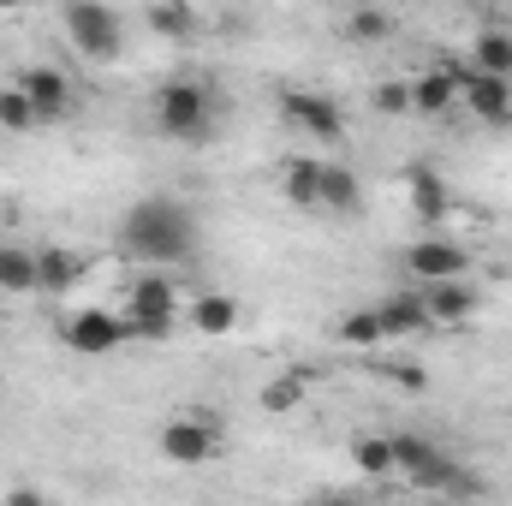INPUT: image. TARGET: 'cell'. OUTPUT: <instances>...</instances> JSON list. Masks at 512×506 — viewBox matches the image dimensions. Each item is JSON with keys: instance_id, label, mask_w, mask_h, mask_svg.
<instances>
[{"instance_id": "e0dca14e", "label": "cell", "mask_w": 512, "mask_h": 506, "mask_svg": "<svg viewBox=\"0 0 512 506\" xmlns=\"http://www.w3.org/2000/svg\"><path fill=\"white\" fill-rule=\"evenodd\" d=\"M36 280H42V292H72L84 280V251H66V245L36 251Z\"/></svg>"}, {"instance_id": "5b68a950", "label": "cell", "mask_w": 512, "mask_h": 506, "mask_svg": "<svg viewBox=\"0 0 512 506\" xmlns=\"http://www.w3.org/2000/svg\"><path fill=\"white\" fill-rule=\"evenodd\" d=\"M179 292H173V274L167 268H155V274H143L137 286H131L126 298V322H131V340H167L173 328H179Z\"/></svg>"}, {"instance_id": "ac0fdd59", "label": "cell", "mask_w": 512, "mask_h": 506, "mask_svg": "<svg viewBox=\"0 0 512 506\" xmlns=\"http://www.w3.org/2000/svg\"><path fill=\"white\" fill-rule=\"evenodd\" d=\"M471 66H477V72H495V78H512V24H489V30H477V42H471Z\"/></svg>"}, {"instance_id": "6da1fadb", "label": "cell", "mask_w": 512, "mask_h": 506, "mask_svg": "<svg viewBox=\"0 0 512 506\" xmlns=\"http://www.w3.org/2000/svg\"><path fill=\"white\" fill-rule=\"evenodd\" d=\"M120 239L149 268H179L197 256V215L179 197H137L120 221Z\"/></svg>"}, {"instance_id": "277c9868", "label": "cell", "mask_w": 512, "mask_h": 506, "mask_svg": "<svg viewBox=\"0 0 512 506\" xmlns=\"http://www.w3.org/2000/svg\"><path fill=\"white\" fill-rule=\"evenodd\" d=\"M155 447H161V459H167V465L197 471V465L221 459V417H215L209 405H185L179 417H167V423H161Z\"/></svg>"}, {"instance_id": "8fae6325", "label": "cell", "mask_w": 512, "mask_h": 506, "mask_svg": "<svg viewBox=\"0 0 512 506\" xmlns=\"http://www.w3.org/2000/svg\"><path fill=\"white\" fill-rule=\"evenodd\" d=\"M405 268H411L417 280H453V274L471 268V251L453 245V239H441V233H429V239L405 245Z\"/></svg>"}, {"instance_id": "2e32d148", "label": "cell", "mask_w": 512, "mask_h": 506, "mask_svg": "<svg viewBox=\"0 0 512 506\" xmlns=\"http://www.w3.org/2000/svg\"><path fill=\"white\" fill-rule=\"evenodd\" d=\"M322 209H328V215H358V209H364V185H358L352 167L322 161Z\"/></svg>"}, {"instance_id": "ba28073f", "label": "cell", "mask_w": 512, "mask_h": 506, "mask_svg": "<svg viewBox=\"0 0 512 506\" xmlns=\"http://www.w3.org/2000/svg\"><path fill=\"white\" fill-rule=\"evenodd\" d=\"M459 102L471 108L477 126H495V131L512 126V78H495V72L465 66V90H459Z\"/></svg>"}, {"instance_id": "4fadbf2b", "label": "cell", "mask_w": 512, "mask_h": 506, "mask_svg": "<svg viewBox=\"0 0 512 506\" xmlns=\"http://www.w3.org/2000/svg\"><path fill=\"white\" fill-rule=\"evenodd\" d=\"M423 304H429V322H471L483 292L465 274H453V280H423Z\"/></svg>"}, {"instance_id": "83f0119b", "label": "cell", "mask_w": 512, "mask_h": 506, "mask_svg": "<svg viewBox=\"0 0 512 506\" xmlns=\"http://www.w3.org/2000/svg\"><path fill=\"white\" fill-rule=\"evenodd\" d=\"M18 6H24V0H0V12H18Z\"/></svg>"}, {"instance_id": "cb8c5ba5", "label": "cell", "mask_w": 512, "mask_h": 506, "mask_svg": "<svg viewBox=\"0 0 512 506\" xmlns=\"http://www.w3.org/2000/svg\"><path fill=\"white\" fill-rule=\"evenodd\" d=\"M149 24H155L161 36H173V42H185V36L197 30V18H191L185 0H155V6H149Z\"/></svg>"}, {"instance_id": "ffe728a7", "label": "cell", "mask_w": 512, "mask_h": 506, "mask_svg": "<svg viewBox=\"0 0 512 506\" xmlns=\"http://www.w3.org/2000/svg\"><path fill=\"white\" fill-rule=\"evenodd\" d=\"M0 131H6V137H30V131H42V114H36V102L24 96L18 78L0 84Z\"/></svg>"}, {"instance_id": "30bf717a", "label": "cell", "mask_w": 512, "mask_h": 506, "mask_svg": "<svg viewBox=\"0 0 512 506\" xmlns=\"http://www.w3.org/2000/svg\"><path fill=\"white\" fill-rule=\"evenodd\" d=\"M18 84H24V96L36 102V114H42V126H54V120H66V114L78 108V96H72V78H66L60 66H24V72H18Z\"/></svg>"}, {"instance_id": "7402d4cb", "label": "cell", "mask_w": 512, "mask_h": 506, "mask_svg": "<svg viewBox=\"0 0 512 506\" xmlns=\"http://www.w3.org/2000/svg\"><path fill=\"white\" fill-rule=\"evenodd\" d=\"M334 340H340V346H382L387 340L382 316H376V310H346V316L334 322Z\"/></svg>"}, {"instance_id": "9c48e42d", "label": "cell", "mask_w": 512, "mask_h": 506, "mask_svg": "<svg viewBox=\"0 0 512 506\" xmlns=\"http://www.w3.org/2000/svg\"><path fill=\"white\" fill-rule=\"evenodd\" d=\"M459 90H465V66H459V60L429 66V72H417V78H411V114L441 120V114H453V108H459Z\"/></svg>"}, {"instance_id": "5bb4252c", "label": "cell", "mask_w": 512, "mask_h": 506, "mask_svg": "<svg viewBox=\"0 0 512 506\" xmlns=\"http://www.w3.org/2000/svg\"><path fill=\"white\" fill-rule=\"evenodd\" d=\"M376 316H382V334H387V340H411V334L435 328V322H429L423 292H393V298H382V304H376Z\"/></svg>"}, {"instance_id": "8992f818", "label": "cell", "mask_w": 512, "mask_h": 506, "mask_svg": "<svg viewBox=\"0 0 512 506\" xmlns=\"http://www.w3.org/2000/svg\"><path fill=\"white\" fill-rule=\"evenodd\" d=\"M60 340H66V352H78V358H114L131 340V322H126V310L90 304V310H78V316L60 322Z\"/></svg>"}, {"instance_id": "603a6c76", "label": "cell", "mask_w": 512, "mask_h": 506, "mask_svg": "<svg viewBox=\"0 0 512 506\" xmlns=\"http://www.w3.org/2000/svg\"><path fill=\"white\" fill-rule=\"evenodd\" d=\"M387 30H393V18H387V12H376V6H358V12L346 18V42H358V48H376V42H387Z\"/></svg>"}, {"instance_id": "44dd1931", "label": "cell", "mask_w": 512, "mask_h": 506, "mask_svg": "<svg viewBox=\"0 0 512 506\" xmlns=\"http://www.w3.org/2000/svg\"><path fill=\"white\" fill-rule=\"evenodd\" d=\"M0 292H42L36 280V251H18V245H0Z\"/></svg>"}, {"instance_id": "7c38bea8", "label": "cell", "mask_w": 512, "mask_h": 506, "mask_svg": "<svg viewBox=\"0 0 512 506\" xmlns=\"http://www.w3.org/2000/svg\"><path fill=\"white\" fill-rule=\"evenodd\" d=\"M405 197H411V215L423 221V227H441L447 215H453V191H447V179L435 173V167H405Z\"/></svg>"}, {"instance_id": "484cf974", "label": "cell", "mask_w": 512, "mask_h": 506, "mask_svg": "<svg viewBox=\"0 0 512 506\" xmlns=\"http://www.w3.org/2000/svg\"><path fill=\"white\" fill-rule=\"evenodd\" d=\"M292 405H304V376H286V381H274V387H262V411H292Z\"/></svg>"}, {"instance_id": "7a4b0ae2", "label": "cell", "mask_w": 512, "mask_h": 506, "mask_svg": "<svg viewBox=\"0 0 512 506\" xmlns=\"http://www.w3.org/2000/svg\"><path fill=\"white\" fill-rule=\"evenodd\" d=\"M155 131H161L167 143H185V149L215 143V131H221V96H215L209 84H197V78L161 84V90H155Z\"/></svg>"}, {"instance_id": "9a60e30c", "label": "cell", "mask_w": 512, "mask_h": 506, "mask_svg": "<svg viewBox=\"0 0 512 506\" xmlns=\"http://www.w3.org/2000/svg\"><path fill=\"white\" fill-rule=\"evenodd\" d=\"M280 197L292 209H322V161H310V155L286 161L280 167Z\"/></svg>"}, {"instance_id": "d6986e66", "label": "cell", "mask_w": 512, "mask_h": 506, "mask_svg": "<svg viewBox=\"0 0 512 506\" xmlns=\"http://www.w3.org/2000/svg\"><path fill=\"white\" fill-rule=\"evenodd\" d=\"M185 322H191L197 334H233V328H239V298H227V292H203V298L185 310Z\"/></svg>"}, {"instance_id": "52a82bcc", "label": "cell", "mask_w": 512, "mask_h": 506, "mask_svg": "<svg viewBox=\"0 0 512 506\" xmlns=\"http://www.w3.org/2000/svg\"><path fill=\"white\" fill-rule=\"evenodd\" d=\"M274 108H280V126L304 131V137H316V143H340V137H346V114H340V102L322 96V90L292 84V90H280Z\"/></svg>"}, {"instance_id": "4316f807", "label": "cell", "mask_w": 512, "mask_h": 506, "mask_svg": "<svg viewBox=\"0 0 512 506\" xmlns=\"http://www.w3.org/2000/svg\"><path fill=\"white\" fill-rule=\"evenodd\" d=\"M376 114H387V120H399V114H411V84H376Z\"/></svg>"}, {"instance_id": "d4e9b609", "label": "cell", "mask_w": 512, "mask_h": 506, "mask_svg": "<svg viewBox=\"0 0 512 506\" xmlns=\"http://www.w3.org/2000/svg\"><path fill=\"white\" fill-rule=\"evenodd\" d=\"M352 459H358L364 477H387V471H393V435H364V441H352Z\"/></svg>"}, {"instance_id": "3957f363", "label": "cell", "mask_w": 512, "mask_h": 506, "mask_svg": "<svg viewBox=\"0 0 512 506\" xmlns=\"http://www.w3.org/2000/svg\"><path fill=\"white\" fill-rule=\"evenodd\" d=\"M60 18H66V42L90 66H114L126 54V24H120V12L108 0H66Z\"/></svg>"}]
</instances>
